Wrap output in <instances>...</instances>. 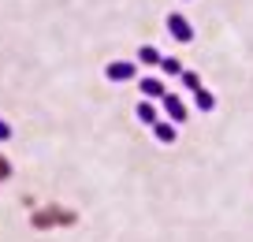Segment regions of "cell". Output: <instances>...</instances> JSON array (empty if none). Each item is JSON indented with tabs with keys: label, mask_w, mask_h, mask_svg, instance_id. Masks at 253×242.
I'll use <instances>...</instances> for the list:
<instances>
[{
	"label": "cell",
	"mask_w": 253,
	"mask_h": 242,
	"mask_svg": "<svg viewBox=\"0 0 253 242\" xmlns=\"http://www.w3.org/2000/svg\"><path fill=\"white\" fill-rule=\"evenodd\" d=\"M134 75H138L134 60H112L108 67H104V78H108V82H130Z\"/></svg>",
	"instance_id": "1"
},
{
	"label": "cell",
	"mask_w": 253,
	"mask_h": 242,
	"mask_svg": "<svg viewBox=\"0 0 253 242\" xmlns=\"http://www.w3.org/2000/svg\"><path fill=\"white\" fill-rule=\"evenodd\" d=\"M168 34H171L175 41H182V45H190V41H194V26H190V19L179 15V11H171V15H168Z\"/></svg>",
	"instance_id": "2"
},
{
	"label": "cell",
	"mask_w": 253,
	"mask_h": 242,
	"mask_svg": "<svg viewBox=\"0 0 253 242\" xmlns=\"http://www.w3.org/2000/svg\"><path fill=\"white\" fill-rule=\"evenodd\" d=\"M153 138L160 142V145H175V138H179V123H153Z\"/></svg>",
	"instance_id": "3"
},
{
	"label": "cell",
	"mask_w": 253,
	"mask_h": 242,
	"mask_svg": "<svg viewBox=\"0 0 253 242\" xmlns=\"http://www.w3.org/2000/svg\"><path fill=\"white\" fill-rule=\"evenodd\" d=\"M164 112H168L171 123H182V119H186V104H182L175 94H164Z\"/></svg>",
	"instance_id": "4"
},
{
	"label": "cell",
	"mask_w": 253,
	"mask_h": 242,
	"mask_svg": "<svg viewBox=\"0 0 253 242\" xmlns=\"http://www.w3.org/2000/svg\"><path fill=\"white\" fill-rule=\"evenodd\" d=\"M194 104H198L201 112H212V108H216V97L209 94L205 86H198V90H194Z\"/></svg>",
	"instance_id": "5"
},
{
	"label": "cell",
	"mask_w": 253,
	"mask_h": 242,
	"mask_svg": "<svg viewBox=\"0 0 253 242\" xmlns=\"http://www.w3.org/2000/svg\"><path fill=\"white\" fill-rule=\"evenodd\" d=\"M142 97H164V82L160 78H142Z\"/></svg>",
	"instance_id": "6"
},
{
	"label": "cell",
	"mask_w": 253,
	"mask_h": 242,
	"mask_svg": "<svg viewBox=\"0 0 253 242\" xmlns=\"http://www.w3.org/2000/svg\"><path fill=\"white\" fill-rule=\"evenodd\" d=\"M134 116H138V119H142V123H145V127H153V123H157V108H153V104H149V101H142V104H138V112H134Z\"/></svg>",
	"instance_id": "7"
},
{
	"label": "cell",
	"mask_w": 253,
	"mask_h": 242,
	"mask_svg": "<svg viewBox=\"0 0 253 242\" xmlns=\"http://www.w3.org/2000/svg\"><path fill=\"white\" fill-rule=\"evenodd\" d=\"M160 71H164V75H182V63L179 60H175V56H160Z\"/></svg>",
	"instance_id": "8"
},
{
	"label": "cell",
	"mask_w": 253,
	"mask_h": 242,
	"mask_svg": "<svg viewBox=\"0 0 253 242\" xmlns=\"http://www.w3.org/2000/svg\"><path fill=\"white\" fill-rule=\"evenodd\" d=\"M138 60H142V63H160V52L153 45H142V48H138Z\"/></svg>",
	"instance_id": "9"
},
{
	"label": "cell",
	"mask_w": 253,
	"mask_h": 242,
	"mask_svg": "<svg viewBox=\"0 0 253 242\" xmlns=\"http://www.w3.org/2000/svg\"><path fill=\"white\" fill-rule=\"evenodd\" d=\"M179 78H182V86H186V90H198V86H201V78L194 75V71H186V67H182V75H179Z\"/></svg>",
	"instance_id": "10"
},
{
	"label": "cell",
	"mask_w": 253,
	"mask_h": 242,
	"mask_svg": "<svg viewBox=\"0 0 253 242\" xmlns=\"http://www.w3.org/2000/svg\"><path fill=\"white\" fill-rule=\"evenodd\" d=\"M0 142H11V127L4 123V119H0Z\"/></svg>",
	"instance_id": "11"
}]
</instances>
